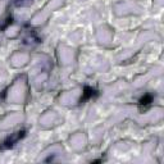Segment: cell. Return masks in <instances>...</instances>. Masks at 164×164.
<instances>
[{"label":"cell","mask_w":164,"mask_h":164,"mask_svg":"<svg viewBox=\"0 0 164 164\" xmlns=\"http://www.w3.org/2000/svg\"><path fill=\"white\" fill-rule=\"evenodd\" d=\"M23 135H24V132L22 131V132H17V135H15V136H12V137H9L8 140H5L4 145H3V149H8V147H12L13 145L17 142V141L19 140L21 137H23Z\"/></svg>","instance_id":"obj_1"},{"label":"cell","mask_w":164,"mask_h":164,"mask_svg":"<svg viewBox=\"0 0 164 164\" xmlns=\"http://www.w3.org/2000/svg\"><path fill=\"white\" fill-rule=\"evenodd\" d=\"M94 90L90 89V87H85V94H83V99H81V101H83V100L89 99V97H91L92 95H94Z\"/></svg>","instance_id":"obj_2"},{"label":"cell","mask_w":164,"mask_h":164,"mask_svg":"<svg viewBox=\"0 0 164 164\" xmlns=\"http://www.w3.org/2000/svg\"><path fill=\"white\" fill-rule=\"evenodd\" d=\"M151 100H153L151 95H145L142 99L140 100V105H147V104L151 103Z\"/></svg>","instance_id":"obj_3"}]
</instances>
